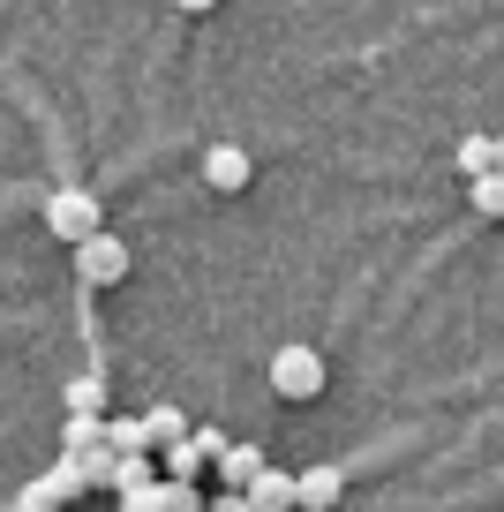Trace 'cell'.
<instances>
[{
	"label": "cell",
	"mask_w": 504,
	"mask_h": 512,
	"mask_svg": "<svg viewBox=\"0 0 504 512\" xmlns=\"http://www.w3.org/2000/svg\"><path fill=\"white\" fill-rule=\"evenodd\" d=\"M46 226H53V241L83 249L91 234H106V211H98L91 189H53V196H46Z\"/></svg>",
	"instance_id": "6da1fadb"
},
{
	"label": "cell",
	"mask_w": 504,
	"mask_h": 512,
	"mask_svg": "<svg viewBox=\"0 0 504 512\" xmlns=\"http://www.w3.org/2000/svg\"><path fill=\"white\" fill-rule=\"evenodd\" d=\"M271 392L294 400V407H309L316 392H324V354L316 347H279L271 354Z\"/></svg>",
	"instance_id": "7a4b0ae2"
},
{
	"label": "cell",
	"mask_w": 504,
	"mask_h": 512,
	"mask_svg": "<svg viewBox=\"0 0 504 512\" xmlns=\"http://www.w3.org/2000/svg\"><path fill=\"white\" fill-rule=\"evenodd\" d=\"M121 279H128V241L106 226L76 249V287H121Z\"/></svg>",
	"instance_id": "3957f363"
},
{
	"label": "cell",
	"mask_w": 504,
	"mask_h": 512,
	"mask_svg": "<svg viewBox=\"0 0 504 512\" xmlns=\"http://www.w3.org/2000/svg\"><path fill=\"white\" fill-rule=\"evenodd\" d=\"M76 490H83V482H76V467H68V460H53V467H46L38 482H23L16 512H61V505H68Z\"/></svg>",
	"instance_id": "277c9868"
},
{
	"label": "cell",
	"mask_w": 504,
	"mask_h": 512,
	"mask_svg": "<svg viewBox=\"0 0 504 512\" xmlns=\"http://www.w3.org/2000/svg\"><path fill=\"white\" fill-rule=\"evenodd\" d=\"M339 497H347V467H301L294 475V505L301 512H331Z\"/></svg>",
	"instance_id": "5b68a950"
},
{
	"label": "cell",
	"mask_w": 504,
	"mask_h": 512,
	"mask_svg": "<svg viewBox=\"0 0 504 512\" xmlns=\"http://www.w3.org/2000/svg\"><path fill=\"white\" fill-rule=\"evenodd\" d=\"M249 174H256V166H249V151H241V144H211L204 151V181H211V189L241 196V189H249Z\"/></svg>",
	"instance_id": "8992f818"
},
{
	"label": "cell",
	"mask_w": 504,
	"mask_h": 512,
	"mask_svg": "<svg viewBox=\"0 0 504 512\" xmlns=\"http://www.w3.org/2000/svg\"><path fill=\"white\" fill-rule=\"evenodd\" d=\"M241 497H249V512H294V475H286V467H264Z\"/></svg>",
	"instance_id": "52a82bcc"
},
{
	"label": "cell",
	"mask_w": 504,
	"mask_h": 512,
	"mask_svg": "<svg viewBox=\"0 0 504 512\" xmlns=\"http://www.w3.org/2000/svg\"><path fill=\"white\" fill-rule=\"evenodd\" d=\"M264 467H271V460H264L256 445H226V452H219V475H226V490H234V497L249 490V482L264 475Z\"/></svg>",
	"instance_id": "ba28073f"
},
{
	"label": "cell",
	"mask_w": 504,
	"mask_h": 512,
	"mask_svg": "<svg viewBox=\"0 0 504 512\" xmlns=\"http://www.w3.org/2000/svg\"><path fill=\"white\" fill-rule=\"evenodd\" d=\"M143 445H189V422H181V407H151V415H143Z\"/></svg>",
	"instance_id": "9c48e42d"
},
{
	"label": "cell",
	"mask_w": 504,
	"mask_h": 512,
	"mask_svg": "<svg viewBox=\"0 0 504 512\" xmlns=\"http://www.w3.org/2000/svg\"><path fill=\"white\" fill-rule=\"evenodd\" d=\"M452 166L467 181H482V174H497V159H489V136H459V151H452Z\"/></svg>",
	"instance_id": "30bf717a"
},
{
	"label": "cell",
	"mask_w": 504,
	"mask_h": 512,
	"mask_svg": "<svg viewBox=\"0 0 504 512\" xmlns=\"http://www.w3.org/2000/svg\"><path fill=\"white\" fill-rule=\"evenodd\" d=\"M467 204H474V219H504V174L467 181Z\"/></svg>",
	"instance_id": "8fae6325"
},
{
	"label": "cell",
	"mask_w": 504,
	"mask_h": 512,
	"mask_svg": "<svg viewBox=\"0 0 504 512\" xmlns=\"http://www.w3.org/2000/svg\"><path fill=\"white\" fill-rule=\"evenodd\" d=\"M98 407H106V384H98V377H76V384H68V415L98 422Z\"/></svg>",
	"instance_id": "7c38bea8"
},
{
	"label": "cell",
	"mask_w": 504,
	"mask_h": 512,
	"mask_svg": "<svg viewBox=\"0 0 504 512\" xmlns=\"http://www.w3.org/2000/svg\"><path fill=\"white\" fill-rule=\"evenodd\" d=\"M158 467H166V482H196L204 452H196V445H166V452H158Z\"/></svg>",
	"instance_id": "4fadbf2b"
},
{
	"label": "cell",
	"mask_w": 504,
	"mask_h": 512,
	"mask_svg": "<svg viewBox=\"0 0 504 512\" xmlns=\"http://www.w3.org/2000/svg\"><path fill=\"white\" fill-rule=\"evenodd\" d=\"M158 512H204L196 482H158Z\"/></svg>",
	"instance_id": "5bb4252c"
},
{
	"label": "cell",
	"mask_w": 504,
	"mask_h": 512,
	"mask_svg": "<svg viewBox=\"0 0 504 512\" xmlns=\"http://www.w3.org/2000/svg\"><path fill=\"white\" fill-rule=\"evenodd\" d=\"M121 512H158V482H143V490H121Z\"/></svg>",
	"instance_id": "9a60e30c"
},
{
	"label": "cell",
	"mask_w": 504,
	"mask_h": 512,
	"mask_svg": "<svg viewBox=\"0 0 504 512\" xmlns=\"http://www.w3.org/2000/svg\"><path fill=\"white\" fill-rule=\"evenodd\" d=\"M189 445H196V452H204V460H219V452H226V445H234V437H226V430H196V437H189Z\"/></svg>",
	"instance_id": "2e32d148"
},
{
	"label": "cell",
	"mask_w": 504,
	"mask_h": 512,
	"mask_svg": "<svg viewBox=\"0 0 504 512\" xmlns=\"http://www.w3.org/2000/svg\"><path fill=\"white\" fill-rule=\"evenodd\" d=\"M211 512H249V497H234V490H226V497H211Z\"/></svg>",
	"instance_id": "e0dca14e"
},
{
	"label": "cell",
	"mask_w": 504,
	"mask_h": 512,
	"mask_svg": "<svg viewBox=\"0 0 504 512\" xmlns=\"http://www.w3.org/2000/svg\"><path fill=\"white\" fill-rule=\"evenodd\" d=\"M489 159H497V174H504V136H489Z\"/></svg>",
	"instance_id": "ac0fdd59"
}]
</instances>
